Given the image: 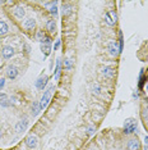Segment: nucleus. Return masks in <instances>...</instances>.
Segmentation results:
<instances>
[{
  "label": "nucleus",
  "mask_w": 148,
  "mask_h": 150,
  "mask_svg": "<svg viewBox=\"0 0 148 150\" xmlns=\"http://www.w3.org/2000/svg\"><path fill=\"white\" fill-rule=\"evenodd\" d=\"M46 28L49 30V32H55V30H56V23H55V21H54V19L49 21L47 25H46Z\"/></svg>",
  "instance_id": "obj_16"
},
{
  "label": "nucleus",
  "mask_w": 148,
  "mask_h": 150,
  "mask_svg": "<svg viewBox=\"0 0 148 150\" xmlns=\"http://www.w3.org/2000/svg\"><path fill=\"white\" fill-rule=\"evenodd\" d=\"M51 41H52V40H51V37L45 36V39H43L41 42H42V44H45V45H50V44H51Z\"/></svg>",
  "instance_id": "obj_23"
},
{
  "label": "nucleus",
  "mask_w": 148,
  "mask_h": 150,
  "mask_svg": "<svg viewBox=\"0 0 148 150\" xmlns=\"http://www.w3.org/2000/svg\"><path fill=\"white\" fill-rule=\"evenodd\" d=\"M23 27L26 30H33L36 27V21L33 18H27L24 22H23Z\"/></svg>",
  "instance_id": "obj_13"
},
{
  "label": "nucleus",
  "mask_w": 148,
  "mask_h": 150,
  "mask_svg": "<svg viewBox=\"0 0 148 150\" xmlns=\"http://www.w3.org/2000/svg\"><path fill=\"white\" fill-rule=\"evenodd\" d=\"M13 13H14V16L17 17V18H23L24 17V14H26V11H24V8L23 6H21V5H17L15 8H14V11H13Z\"/></svg>",
  "instance_id": "obj_12"
},
{
  "label": "nucleus",
  "mask_w": 148,
  "mask_h": 150,
  "mask_svg": "<svg viewBox=\"0 0 148 150\" xmlns=\"http://www.w3.org/2000/svg\"><path fill=\"white\" fill-rule=\"evenodd\" d=\"M72 66H73V64H72V60H70V59H65V60H64V67H65L66 69H72Z\"/></svg>",
  "instance_id": "obj_22"
},
{
  "label": "nucleus",
  "mask_w": 148,
  "mask_h": 150,
  "mask_svg": "<svg viewBox=\"0 0 148 150\" xmlns=\"http://www.w3.org/2000/svg\"><path fill=\"white\" fill-rule=\"evenodd\" d=\"M142 117H143V119H146V121H148V109H144V110H143Z\"/></svg>",
  "instance_id": "obj_26"
},
{
  "label": "nucleus",
  "mask_w": 148,
  "mask_h": 150,
  "mask_svg": "<svg viewBox=\"0 0 148 150\" xmlns=\"http://www.w3.org/2000/svg\"><path fill=\"white\" fill-rule=\"evenodd\" d=\"M40 110H41V108H40V104L38 103H33V105H32V114L33 115H37Z\"/></svg>",
  "instance_id": "obj_19"
},
{
  "label": "nucleus",
  "mask_w": 148,
  "mask_h": 150,
  "mask_svg": "<svg viewBox=\"0 0 148 150\" xmlns=\"http://www.w3.org/2000/svg\"><path fill=\"white\" fill-rule=\"evenodd\" d=\"M41 50H42V53L45 54V55H49L50 52H51V46H50V45H45V44H42Z\"/></svg>",
  "instance_id": "obj_20"
},
{
  "label": "nucleus",
  "mask_w": 148,
  "mask_h": 150,
  "mask_svg": "<svg viewBox=\"0 0 148 150\" xmlns=\"http://www.w3.org/2000/svg\"><path fill=\"white\" fill-rule=\"evenodd\" d=\"M0 50H1V47H0Z\"/></svg>",
  "instance_id": "obj_32"
},
{
  "label": "nucleus",
  "mask_w": 148,
  "mask_h": 150,
  "mask_svg": "<svg viewBox=\"0 0 148 150\" xmlns=\"http://www.w3.org/2000/svg\"><path fill=\"white\" fill-rule=\"evenodd\" d=\"M105 22L109 26H114L117 22V14L114 11H110L105 14Z\"/></svg>",
  "instance_id": "obj_3"
},
{
  "label": "nucleus",
  "mask_w": 148,
  "mask_h": 150,
  "mask_svg": "<svg viewBox=\"0 0 148 150\" xmlns=\"http://www.w3.org/2000/svg\"><path fill=\"white\" fill-rule=\"evenodd\" d=\"M0 136H1V132H0Z\"/></svg>",
  "instance_id": "obj_31"
},
{
  "label": "nucleus",
  "mask_w": 148,
  "mask_h": 150,
  "mask_svg": "<svg viewBox=\"0 0 148 150\" xmlns=\"http://www.w3.org/2000/svg\"><path fill=\"white\" fill-rule=\"evenodd\" d=\"M144 150H148V136H144Z\"/></svg>",
  "instance_id": "obj_27"
},
{
  "label": "nucleus",
  "mask_w": 148,
  "mask_h": 150,
  "mask_svg": "<svg viewBox=\"0 0 148 150\" xmlns=\"http://www.w3.org/2000/svg\"><path fill=\"white\" fill-rule=\"evenodd\" d=\"M100 91H101V88H100V86L97 83H95L93 85V93H96V94H100Z\"/></svg>",
  "instance_id": "obj_25"
},
{
  "label": "nucleus",
  "mask_w": 148,
  "mask_h": 150,
  "mask_svg": "<svg viewBox=\"0 0 148 150\" xmlns=\"http://www.w3.org/2000/svg\"><path fill=\"white\" fill-rule=\"evenodd\" d=\"M4 86H5V78H0V90H3Z\"/></svg>",
  "instance_id": "obj_28"
},
{
  "label": "nucleus",
  "mask_w": 148,
  "mask_h": 150,
  "mask_svg": "<svg viewBox=\"0 0 148 150\" xmlns=\"http://www.w3.org/2000/svg\"><path fill=\"white\" fill-rule=\"evenodd\" d=\"M61 12H63V16H69L70 13H72V5H69V4L63 5Z\"/></svg>",
  "instance_id": "obj_18"
},
{
  "label": "nucleus",
  "mask_w": 148,
  "mask_h": 150,
  "mask_svg": "<svg viewBox=\"0 0 148 150\" xmlns=\"http://www.w3.org/2000/svg\"><path fill=\"white\" fill-rule=\"evenodd\" d=\"M87 131H88V134H89V135H92V134H93V131H95V128H93V127H89L88 129H87Z\"/></svg>",
  "instance_id": "obj_30"
},
{
  "label": "nucleus",
  "mask_w": 148,
  "mask_h": 150,
  "mask_svg": "<svg viewBox=\"0 0 148 150\" xmlns=\"http://www.w3.org/2000/svg\"><path fill=\"white\" fill-rule=\"evenodd\" d=\"M6 77L9 78V80H15L17 77H18V73H19V71H18V68H17L15 66H9L8 68H6Z\"/></svg>",
  "instance_id": "obj_4"
},
{
  "label": "nucleus",
  "mask_w": 148,
  "mask_h": 150,
  "mask_svg": "<svg viewBox=\"0 0 148 150\" xmlns=\"http://www.w3.org/2000/svg\"><path fill=\"white\" fill-rule=\"evenodd\" d=\"M107 49H109V53L111 55H117L120 52H121V49H120V45H117L116 41H111L109 44V46H107Z\"/></svg>",
  "instance_id": "obj_5"
},
{
  "label": "nucleus",
  "mask_w": 148,
  "mask_h": 150,
  "mask_svg": "<svg viewBox=\"0 0 148 150\" xmlns=\"http://www.w3.org/2000/svg\"><path fill=\"white\" fill-rule=\"evenodd\" d=\"M27 127H28V121L27 119H23V121H19L18 123L15 125V131L18 132V134H21V132H24Z\"/></svg>",
  "instance_id": "obj_8"
},
{
  "label": "nucleus",
  "mask_w": 148,
  "mask_h": 150,
  "mask_svg": "<svg viewBox=\"0 0 148 150\" xmlns=\"http://www.w3.org/2000/svg\"><path fill=\"white\" fill-rule=\"evenodd\" d=\"M100 71H101V73H102L103 76H106L109 78H112L114 76H115V71H114L111 67H101Z\"/></svg>",
  "instance_id": "obj_11"
},
{
  "label": "nucleus",
  "mask_w": 148,
  "mask_h": 150,
  "mask_svg": "<svg viewBox=\"0 0 148 150\" xmlns=\"http://www.w3.org/2000/svg\"><path fill=\"white\" fill-rule=\"evenodd\" d=\"M8 31H9V27H8V25H6V22L0 21V36L6 35Z\"/></svg>",
  "instance_id": "obj_15"
},
{
  "label": "nucleus",
  "mask_w": 148,
  "mask_h": 150,
  "mask_svg": "<svg viewBox=\"0 0 148 150\" xmlns=\"http://www.w3.org/2000/svg\"><path fill=\"white\" fill-rule=\"evenodd\" d=\"M37 144H38V139H37V136H35V135H29L28 137L26 139V145L28 146V148L35 149Z\"/></svg>",
  "instance_id": "obj_7"
},
{
  "label": "nucleus",
  "mask_w": 148,
  "mask_h": 150,
  "mask_svg": "<svg viewBox=\"0 0 148 150\" xmlns=\"http://www.w3.org/2000/svg\"><path fill=\"white\" fill-rule=\"evenodd\" d=\"M56 4H58V1L52 3V5L50 6V13H51V14H54V16L58 14V6H56Z\"/></svg>",
  "instance_id": "obj_21"
},
{
  "label": "nucleus",
  "mask_w": 148,
  "mask_h": 150,
  "mask_svg": "<svg viewBox=\"0 0 148 150\" xmlns=\"http://www.w3.org/2000/svg\"><path fill=\"white\" fill-rule=\"evenodd\" d=\"M54 90H55V87H54V85H51L47 90L43 93V95L41 96V100H40V108L43 109V108H46L49 105V103L51 101V98H52V93H54Z\"/></svg>",
  "instance_id": "obj_1"
},
{
  "label": "nucleus",
  "mask_w": 148,
  "mask_h": 150,
  "mask_svg": "<svg viewBox=\"0 0 148 150\" xmlns=\"http://www.w3.org/2000/svg\"><path fill=\"white\" fill-rule=\"evenodd\" d=\"M1 53H3V58H4V59H10V58L14 55V47L6 45L1 49Z\"/></svg>",
  "instance_id": "obj_6"
},
{
  "label": "nucleus",
  "mask_w": 148,
  "mask_h": 150,
  "mask_svg": "<svg viewBox=\"0 0 148 150\" xmlns=\"http://www.w3.org/2000/svg\"><path fill=\"white\" fill-rule=\"evenodd\" d=\"M47 81H49V77L47 76H41L38 80L36 81V87L38 88V90H43L45 86L47 85Z\"/></svg>",
  "instance_id": "obj_9"
},
{
  "label": "nucleus",
  "mask_w": 148,
  "mask_h": 150,
  "mask_svg": "<svg viewBox=\"0 0 148 150\" xmlns=\"http://www.w3.org/2000/svg\"><path fill=\"white\" fill-rule=\"evenodd\" d=\"M140 149V142L138 139H132L128 142V150H139Z\"/></svg>",
  "instance_id": "obj_10"
},
{
  "label": "nucleus",
  "mask_w": 148,
  "mask_h": 150,
  "mask_svg": "<svg viewBox=\"0 0 148 150\" xmlns=\"http://www.w3.org/2000/svg\"><path fill=\"white\" fill-rule=\"evenodd\" d=\"M59 46H60V40H56L55 45H54V50H58V49H59Z\"/></svg>",
  "instance_id": "obj_29"
},
{
  "label": "nucleus",
  "mask_w": 148,
  "mask_h": 150,
  "mask_svg": "<svg viewBox=\"0 0 148 150\" xmlns=\"http://www.w3.org/2000/svg\"><path fill=\"white\" fill-rule=\"evenodd\" d=\"M0 105L1 107H9L10 105V103H9V98H8V95L6 94H3V93H0Z\"/></svg>",
  "instance_id": "obj_14"
},
{
  "label": "nucleus",
  "mask_w": 148,
  "mask_h": 150,
  "mask_svg": "<svg viewBox=\"0 0 148 150\" xmlns=\"http://www.w3.org/2000/svg\"><path fill=\"white\" fill-rule=\"evenodd\" d=\"M60 72H61V60L58 59V62H56V68H55V80L59 78Z\"/></svg>",
  "instance_id": "obj_17"
},
{
  "label": "nucleus",
  "mask_w": 148,
  "mask_h": 150,
  "mask_svg": "<svg viewBox=\"0 0 148 150\" xmlns=\"http://www.w3.org/2000/svg\"><path fill=\"white\" fill-rule=\"evenodd\" d=\"M37 39H38L40 41H42V40L45 39V33H43L42 31H40L38 33H37Z\"/></svg>",
  "instance_id": "obj_24"
},
{
  "label": "nucleus",
  "mask_w": 148,
  "mask_h": 150,
  "mask_svg": "<svg viewBox=\"0 0 148 150\" xmlns=\"http://www.w3.org/2000/svg\"><path fill=\"white\" fill-rule=\"evenodd\" d=\"M135 129H137V121L134 118L125 119V122H124V132H125L126 135H130V134H133Z\"/></svg>",
  "instance_id": "obj_2"
}]
</instances>
